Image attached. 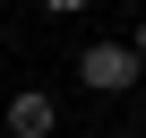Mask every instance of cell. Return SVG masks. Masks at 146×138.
I'll use <instances>...</instances> for the list:
<instances>
[{"label": "cell", "mask_w": 146, "mask_h": 138, "mask_svg": "<svg viewBox=\"0 0 146 138\" xmlns=\"http://www.w3.org/2000/svg\"><path fill=\"white\" fill-rule=\"evenodd\" d=\"M137 78H146V60H137L120 35H103V43H86V52H78V86H86V95H129Z\"/></svg>", "instance_id": "obj_1"}, {"label": "cell", "mask_w": 146, "mask_h": 138, "mask_svg": "<svg viewBox=\"0 0 146 138\" xmlns=\"http://www.w3.org/2000/svg\"><path fill=\"white\" fill-rule=\"evenodd\" d=\"M0 129H9V138H52L60 129V95L52 86H17L9 112H0Z\"/></svg>", "instance_id": "obj_2"}, {"label": "cell", "mask_w": 146, "mask_h": 138, "mask_svg": "<svg viewBox=\"0 0 146 138\" xmlns=\"http://www.w3.org/2000/svg\"><path fill=\"white\" fill-rule=\"evenodd\" d=\"M78 9H95V0H43V17H78Z\"/></svg>", "instance_id": "obj_3"}, {"label": "cell", "mask_w": 146, "mask_h": 138, "mask_svg": "<svg viewBox=\"0 0 146 138\" xmlns=\"http://www.w3.org/2000/svg\"><path fill=\"white\" fill-rule=\"evenodd\" d=\"M129 52H137V60H146V17H137V35H129Z\"/></svg>", "instance_id": "obj_4"}, {"label": "cell", "mask_w": 146, "mask_h": 138, "mask_svg": "<svg viewBox=\"0 0 146 138\" xmlns=\"http://www.w3.org/2000/svg\"><path fill=\"white\" fill-rule=\"evenodd\" d=\"M0 138H9V129H0Z\"/></svg>", "instance_id": "obj_5"}]
</instances>
